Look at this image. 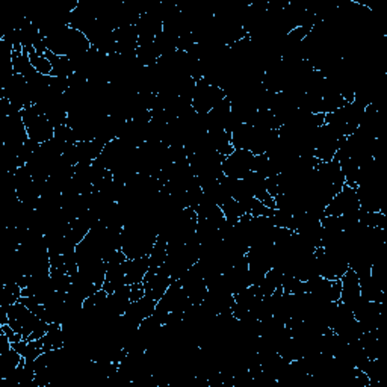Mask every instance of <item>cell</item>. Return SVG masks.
<instances>
[{"instance_id":"obj_1","label":"cell","mask_w":387,"mask_h":387,"mask_svg":"<svg viewBox=\"0 0 387 387\" xmlns=\"http://www.w3.org/2000/svg\"><path fill=\"white\" fill-rule=\"evenodd\" d=\"M365 109L366 108L358 105L354 100L348 101L342 108L336 109L335 112L326 114V124L336 131L340 136H349L360 126Z\"/></svg>"},{"instance_id":"obj_2","label":"cell","mask_w":387,"mask_h":387,"mask_svg":"<svg viewBox=\"0 0 387 387\" xmlns=\"http://www.w3.org/2000/svg\"><path fill=\"white\" fill-rule=\"evenodd\" d=\"M319 277L328 280H340L348 271L349 265L346 254L340 250H330V248H316L315 251Z\"/></svg>"},{"instance_id":"obj_3","label":"cell","mask_w":387,"mask_h":387,"mask_svg":"<svg viewBox=\"0 0 387 387\" xmlns=\"http://www.w3.org/2000/svg\"><path fill=\"white\" fill-rule=\"evenodd\" d=\"M191 168L196 174L198 180H207V179H218L224 176L223 174V161L224 156H221L217 152H198L194 153L188 158Z\"/></svg>"},{"instance_id":"obj_4","label":"cell","mask_w":387,"mask_h":387,"mask_svg":"<svg viewBox=\"0 0 387 387\" xmlns=\"http://www.w3.org/2000/svg\"><path fill=\"white\" fill-rule=\"evenodd\" d=\"M23 122L27 129L29 140L36 144L48 143L54 138V126L49 122V118L41 114L35 105L22 110Z\"/></svg>"},{"instance_id":"obj_5","label":"cell","mask_w":387,"mask_h":387,"mask_svg":"<svg viewBox=\"0 0 387 387\" xmlns=\"http://www.w3.org/2000/svg\"><path fill=\"white\" fill-rule=\"evenodd\" d=\"M224 98L226 93L223 88L209 84L206 79H200L196 84V91H194L192 108L197 114H207Z\"/></svg>"},{"instance_id":"obj_6","label":"cell","mask_w":387,"mask_h":387,"mask_svg":"<svg viewBox=\"0 0 387 387\" xmlns=\"http://www.w3.org/2000/svg\"><path fill=\"white\" fill-rule=\"evenodd\" d=\"M345 138L346 136H340L327 124L321 126L315 133V158L319 162L333 161Z\"/></svg>"},{"instance_id":"obj_7","label":"cell","mask_w":387,"mask_h":387,"mask_svg":"<svg viewBox=\"0 0 387 387\" xmlns=\"http://www.w3.org/2000/svg\"><path fill=\"white\" fill-rule=\"evenodd\" d=\"M2 93L5 98L11 101L13 108L17 112H22L23 109L32 106V91L29 84L22 75H14V78L8 82L5 87H2Z\"/></svg>"},{"instance_id":"obj_8","label":"cell","mask_w":387,"mask_h":387,"mask_svg":"<svg viewBox=\"0 0 387 387\" xmlns=\"http://www.w3.org/2000/svg\"><path fill=\"white\" fill-rule=\"evenodd\" d=\"M254 154L247 150H233L223 161V174L232 179H245L253 171Z\"/></svg>"},{"instance_id":"obj_9","label":"cell","mask_w":387,"mask_h":387,"mask_svg":"<svg viewBox=\"0 0 387 387\" xmlns=\"http://www.w3.org/2000/svg\"><path fill=\"white\" fill-rule=\"evenodd\" d=\"M360 210V201H358L357 196V188H353L349 185L342 187L336 196L328 203L326 209V215H346V214H354V212Z\"/></svg>"},{"instance_id":"obj_10","label":"cell","mask_w":387,"mask_h":387,"mask_svg":"<svg viewBox=\"0 0 387 387\" xmlns=\"http://www.w3.org/2000/svg\"><path fill=\"white\" fill-rule=\"evenodd\" d=\"M180 284L185 289L189 301L192 304H201L207 293V283L205 280V275L200 271L198 265L196 263L187 271V274L179 280Z\"/></svg>"},{"instance_id":"obj_11","label":"cell","mask_w":387,"mask_h":387,"mask_svg":"<svg viewBox=\"0 0 387 387\" xmlns=\"http://www.w3.org/2000/svg\"><path fill=\"white\" fill-rule=\"evenodd\" d=\"M306 292L319 301L337 302L340 300V280H328L318 275L306 282Z\"/></svg>"},{"instance_id":"obj_12","label":"cell","mask_w":387,"mask_h":387,"mask_svg":"<svg viewBox=\"0 0 387 387\" xmlns=\"http://www.w3.org/2000/svg\"><path fill=\"white\" fill-rule=\"evenodd\" d=\"M173 282L174 280L171 279V275L163 270V266H161L156 272H147L145 279L143 282L145 295L147 297L153 298L154 301H159Z\"/></svg>"},{"instance_id":"obj_13","label":"cell","mask_w":387,"mask_h":387,"mask_svg":"<svg viewBox=\"0 0 387 387\" xmlns=\"http://www.w3.org/2000/svg\"><path fill=\"white\" fill-rule=\"evenodd\" d=\"M362 300L360 295V282L357 274L348 268V271L340 279V302H344L349 309H354L356 304Z\"/></svg>"},{"instance_id":"obj_14","label":"cell","mask_w":387,"mask_h":387,"mask_svg":"<svg viewBox=\"0 0 387 387\" xmlns=\"http://www.w3.org/2000/svg\"><path fill=\"white\" fill-rule=\"evenodd\" d=\"M156 304H158V301H154L153 298L147 297L145 295V297H143L141 300L132 301L131 304H129V307L124 312L123 316L129 322V324H132L133 327L138 328L145 318L153 315Z\"/></svg>"},{"instance_id":"obj_15","label":"cell","mask_w":387,"mask_h":387,"mask_svg":"<svg viewBox=\"0 0 387 387\" xmlns=\"http://www.w3.org/2000/svg\"><path fill=\"white\" fill-rule=\"evenodd\" d=\"M117 41V53L122 57H132L138 49V32L135 26L118 27L114 31Z\"/></svg>"},{"instance_id":"obj_16","label":"cell","mask_w":387,"mask_h":387,"mask_svg":"<svg viewBox=\"0 0 387 387\" xmlns=\"http://www.w3.org/2000/svg\"><path fill=\"white\" fill-rule=\"evenodd\" d=\"M149 270H150L149 257H141V259H127V262H126V284L127 286L143 283Z\"/></svg>"},{"instance_id":"obj_17","label":"cell","mask_w":387,"mask_h":387,"mask_svg":"<svg viewBox=\"0 0 387 387\" xmlns=\"http://www.w3.org/2000/svg\"><path fill=\"white\" fill-rule=\"evenodd\" d=\"M230 114H232V103H230V100L224 98L223 101H219L214 109L206 114L209 131H212V129H224Z\"/></svg>"},{"instance_id":"obj_18","label":"cell","mask_w":387,"mask_h":387,"mask_svg":"<svg viewBox=\"0 0 387 387\" xmlns=\"http://www.w3.org/2000/svg\"><path fill=\"white\" fill-rule=\"evenodd\" d=\"M45 57L49 58V61L52 62V76L54 78H71L76 73L75 64L68 58V57H58V54H54L52 52H45Z\"/></svg>"},{"instance_id":"obj_19","label":"cell","mask_w":387,"mask_h":387,"mask_svg":"<svg viewBox=\"0 0 387 387\" xmlns=\"http://www.w3.org/2000/svg\"><path fill=\"white\" fill-rule=\"evenodd\" d=\"M283 272L271 268L268 272L265 274V277L262 279V282L257 284V288H259L261 293L263 297H270V295H274L277 291L282 289V282H283Z\"/></svg>"},{"instance_id":"obj_20","label":"cell","mask_w":387,"mask_h":387,"mask_svg":"<svg viewBox=\"0 0 387 387\" xmlns=\"http://www.w3.org/2000/svg\"><path fill=\"white\" fill-rule=\"evenodd\" d=\"M66 344V335H64V328L61 324L52 322L49 324V330L43 337V349L44 351H50V349L62 348Z\"/></svg>"},{"instance_id":"obj_21","label":"cell","mask_w":387,"mask_h":387,"mask_svg":"<svg viewBox=\"0 0 387 387\" xmlns=\"http://www.w3.org/2000/svg\"><path fill=\"white\" fill-rule=\"evenodd\" d=\"M0 360H2V375L0 377L5 380L9 375H13L17 367L23 363L24 358L14 346H11L6 351L0 353Z\"/></svg>"},{"instance_id":"obj_22","label":"cell","mask_w":387,"mask_h":387,"mask_svg":"<svg viewBox=\"0 0 387 387\" xmlns=\"http://www.w3.org/2000/svg\"><path fill=\"white\" fill-rule=\"evenodd\" d=\"M136 58H138V61H140L143 67H153L154 64L158 62V59L161 58V54L154 45V41L138 44Z\"/></svg>"},{"instance_id":"obj_23","label":"cell","mask_w":387,"mask_h":387,"mask_svg":"<svg viewBox=\"0 0 387 387\" xmlns=\"http://www.w3.org/2000/svg\"><path fill=\"white\" fill-rule=\"evenodd\" d=\"M167 248H168V244L165 242L161 236H158V241H156L153 250L149 256V265H150L149 272H156L165 263V259H167Z\"/></svg>"},{"instance_id":"obj_24","label":"cell","mask_w":387,"mask_h":387,"mask_svg":"<svg viewBox=\"0 0 387 387\" xmlns=\"http://www.w3.org/2000/svg\"><path fill=\"white\" fill-rule=\"evenodd\" d=\"M154 45L158 49L161 57H167L177 50V38L174 35L162 31L158 36L154 38Z\"/></svg>"},{"instance_id":"obj_25","label":"cell","mask_w":387,"mask_h":387,"mask_svg":"<svg viewBox=\"0 0 387 387\" xmlns=\"http://www.w3.org/2000/svg\"><path fill=\"white\" fill-rule=\"evenodd\" d=\"M221 210H223L224 218L228 221V223H232V224H236L238 221L247 214L241 203H238L232 197H230L223 206H221Z\"/></svg>"},{"instance_id":"obj_26","label":"cell","mask_w":387,"mask_h":387,"mask_svg":"<svg viewBox=\"0 0 387 387\" xmlns=\"http://www.w3.org/2000/svg\"><path fill=\"white\" fill-rule=\"evenodd\" d=\"M22 297H23V293H22L20 284L6 283V284H3V289H2V302H0V307L13 306V304L20 301Z\"/></svg>"},{"instance_id":"obj_27","label":"cell","mask_w":387,"mask_h":387,"mask_svg":"<svg viewBox=\"0 0 387 387\" xmlns=\"http://www.w3.org/2000/svg\"><path fill=\"white\" fill-rule=\"evenodd\" d=\"M27 57H29V61L32 64V67L40 73L43 76H52V62L49 61V58L45 57V54H38L36 52H29L27 53Z\"/></svg>"},{"instance_id":"obj_28","label":"cell","mask_w":387,"mask_h":387,"mask_svg":"<svg viewBox=\"0 0 387 387\" xmlns=\"http://www.w3.org/2000/svg\"><path fill=\"white\" fill-rule=\"evenodd\" d=\"M282 291L284 293H291V295L302 293L306 292V282H301L300 279L293 277L291 274H284L282 282Z\"/></svg>"},{"instance_id":"obj_29","label":"cell","mask_w":387,"mask_h":387,"mask_svg":"<svg viewBox=\"0 0 387 387\" xmlns=\"http://www.w3.org/2000/svg\"><path fill=\"white\" fill-rule=\"evenodd\" d=\"M143 297H145V289H144V284H143V283L132 284V286H131V302H132V301H138V300H141Z\"/></svg>"}]
</instances>
